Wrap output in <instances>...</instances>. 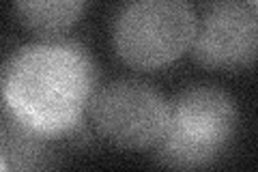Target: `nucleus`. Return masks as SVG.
<instances>
[{"label":"nucleus","mask_w":258,"mask_h":172,"mask_svg":"<svg viewBox=\"0 0 258 172\" xmlns=\"http://www.w3.org/2000/svg\"><path fill=\"white\" fill-rule=\"evenodd\" d=\"M95 84V65L82 45L41 41L9 56L0 71V99L26 132L52 138L80 125Z\"/></svg>","instance_id":"f257e3e1"},{"label":"nucleus","mask_w":258,"mask_h":172,"mask_svg":"<svg viewBox=\"0 0 258 172\" xmlns=\"http://www.w3.org/2000/svg\"><path fill=\"white\" fill-rule=\"evenodd\" d=\"M239 114L228 93L194 86L170 103V121L157 146V157L174 168H205L222 155L237 134Z\"/></svg>","instance_id":"f03ea898"},{"label":"nucleus","mask_w":258,"mask_h":172,"mask_svg":"<svg viewBox=\"0 0 258 172\" xmlns=\"http://www.w3.org/2000/svg\"><path fill=\"white\" fill-rule=\"evenodd\" d=\"M196 15L187 0H129L112 26L118 59L138 71H157L189 52Z\"/></svg>","instance_id":"7ed1b4c3"},{"label":"nucleus","mask_w":258,"mask_h":172,"mask_svg":"<svg viewBox=\"0 0 258 172\" xmlns=\"http://www.w3.org/2000/svg\"><path fill=\"white\" fill-rule=\"evenodd\" d=\"M93 127L118 149H153L170 121V101L140 80H114L97 91L88 105Z\"/></svg>","instance_id":"20e7f679"},{"label":"nucleus","mask_w":258,"mask_h":172,"mask_svg":"<svg viewBox=\"0 0 258 172\" xmlns=\"http://www.w3.org/2000/svg\"><path fill=\"white\" fill-rule=\"evenodd\" d=\"M258 47V24L252 7L224 3L209 11L196 26L191 54L211 71H239L252 67Z\"/></svg>","instance_id":"39448f33"},{"label":"nucleus","mask_w":258,"mask_h":172,"mask_svg":"<svg viewBox=\"0 0 258 172\" xmlns=\"http://www.w3.org/2000/svg\"><path fill=\"white\" fill-rule=\"evenodd\" d=\"M84 5L86 0H13L18 22L41 39L69 32L82 18Z\"/></svg>","instance_id":"423d86ee"},{"label":"nucleus","mask_w":258,"mask_h":172,"mask_svg":"<svg viewBox=\"0 0 258 172\" xmlns=\"http://www.w3.org/2000/svg\"><path fill=\"white\" fill-rule=\"evenodd\" d=\"M7 168H9V166H7V161H5V157H3V155H0V172H3V170H7Z\"/></svg>","instance_id":"0eeeda50"}]
</instances>
